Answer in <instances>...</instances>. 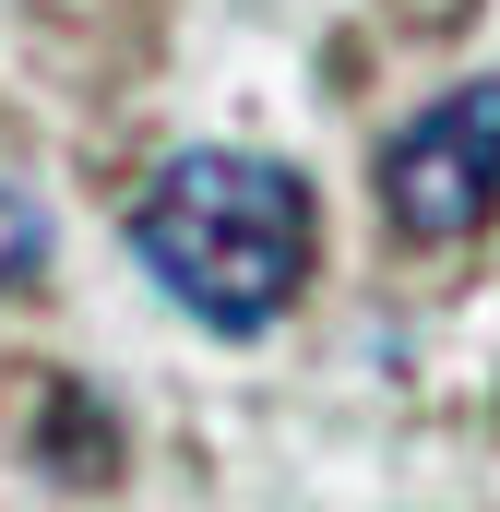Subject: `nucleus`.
<instances>
[{
  "instance_id": "nucleus-1",
  "label": "nucleus",
  "mask_w": 500,
  "mask_h": 512,
  "mask_svg": "<svg viewBox=\"0 0 500 512\" xmlns=\"http://www.w3.org/2000/svg\"><path fill=\"white\" fill-rule=\"evenodd\" d=\"M131 251L215 334H262L310 274V179H286L274 155H227V143L167 155L131 203Z\"/></svg>"
},
{
  "instance_id": "nucleus-2",
  "label": "nucleus",
  "mask_w": 500,
  "mask_h": 512,
  "mask_svg": "<svg viewBox=\"0 0 500 512\" xmlns=\"http://www.w3.org/2000/svg\"><path fill=\"white\" fill-rule=\"evenodd\" d=\"M381 215L417 251H453V239H477L500 215V72L453 84L441 108H417L381 143Z\"/></svg>"
},
{
  "instance_id": "nucleus-3",
  "label": "nucleus",
  "mask_w": 500,
  "mask_h": 512,
  "mask_svg": "<svg viewBox=\"0 0 500 512\" xmlns=\"http://www.w3.org/2000/svg\"><path fill=\"white\" fill-rule=\"evenodd\" d=\"M48 274V203L0 179V286H36Z\"/></svg>"
}]
</instances>
